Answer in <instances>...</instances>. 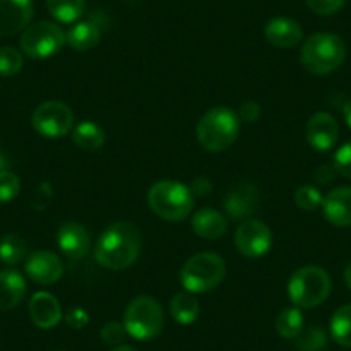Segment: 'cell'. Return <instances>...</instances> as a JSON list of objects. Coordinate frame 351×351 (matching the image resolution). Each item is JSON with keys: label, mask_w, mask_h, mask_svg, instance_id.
Here are the masks:
<instances>
[{"label": "cell", "mask_w": 351, "mask_h": 351, "mask_svg": "<svg viewBox=\"0 0 351 351\" xmlns=\"http://www.w3.org/2000/svg\"><path fill=\"white\" fill-rule=\"evenodd\" d=\"M140 252V229L131 222H114L97 239L95 260L109 271H124L136 262Z\"/></svg>", "instance_id": "cell-1"}, {"label": "cell", "mask_w": 351, "mask_h": 351, "mask_svg": "<svg viewBox=\"0 0 351 351\" xmlns=\"http://www.w3.org/2000/svg\"><path fill=\"white\" fill-rule=\"evenodd\" d=\"M238 114L228 107H215L205 112L197 124L198 143L207 152L217 154L231 147L239 134Z\"/></svg>", "instance_id": "cell-2"}, {"label": "cell", "mask_w": 351, "mask_h": 351, "mask_svg": "<svg viewBox=\"0 0 351 351\" xmlns=\"http://www.w3.org/2000/svg\"><path fill=\"white\" fill-rule=\"evenodd\" d=\"M346 57V45L334 33H315L302 49V64L308 73L324 76L339 69Z\"/></svg>", "instance_id": "cell-3"}, {"label": "cell", "mask_w": 351, "mask_h": 351, "mask_svg": "<svg viewBox=\"0 0 351 351\" xmlns=\"http://www.w3.org/2000/svg\"><path fill=\"white\" fill-rule=\"evenodd\" d=\"M148 205L158 217L180 222L193 210L195 197L190 188L178 181H160L148 191Z\"/></svg>", "instance_id": "cell-4"}, {"label": "cell", "mask_w": 351, "mask_h": 351, "mask_svg": "<svg viewBox=\"0 0 351 351\" xmlns=\"http://www.w3.org/2000/svg\"><path fill=\"white\" fill-rule=\"evenodd\" d=\"M332 281L327 271L317 265H305L291 276L288 295L300 308H315L330 295Z\"/></svg>", "instance_id": "cell-5"}, {"label": "cell", "mask_w": 351, "mask_h": 351, "mask_svg": "<svg viewBox=\"0 0 351 351\" xmlns=\"http://www.w3.org/2000/svg\"><path fill=\"white\" fill-rule=\"evenodd\" d=\"M226 276V262L210 252L197 253L181 269V285L188 293H208L217 288Z\"/></svg>", "instance_id": "cell-6"}, {"label": "cell", "mask_w": 351, "mask_h": 351, "mask_svg": "<svg viewBox=\"0 0 351 351\" xmlns=\"http://www.w3.org/2000/svg\"><path fill=\"white\" fill-rule=\"evenodd\" d=\"M165 317L162 305L152 296H138L124 312V327L138 341L154 339L160 334Z\"/></svg>", "instance_id": "cell-7"}, {"label": "cell", "mask_w": 351, "mask_h": 351, "mask_svg": "<svg viewBox=\"0 0 351 351\" xmlns=\"http://www.w3.org/2000/svg\"><path fill=\"white\" fill-rule=\"evenodd\" d=\"M66 43V33L52 21H38L21 35V50L32 59H47L59 52Z\"/></svg>", "instance_id": "cell-8"}, {"label": "cell", "mask_w": 351, "mask_h": 351, "mask_svg": "<svg viewBox=\"0 0 351 351\" xmlns=\"http://www.w3.org/2000/svg\"><path fill=\"white\" fill-rule=\"evenodd\" d=\"M32 124L45 138H62L74 128V114L64 102L50 100L40 104L32 116Z\"/></svg>", "instance_id": "cell-9"}, {"label": "cell", "mask_w": 351, "mask_h": 351, "mask_svg": "<svg viewBox=\"0 0 351 351\" xmlns=\"http://www.w3.org/2000/svg\"><path fill=\"white\" fill-rule=\"evenodd\" d=\"M238 252L246 258H258L271 250L272 232L262 221L246 219L234 234Z\"/></svg>", "instance_id": "cell-10"}, {"label": "cell", "mask_w": 351, "mask_h": 351, "mask_svg": "<svg viewBox=\"0 0 351 351\" xmlns=\"http://www.w3.org/2000/svg\"><path fill=\"white\" fill-rule=\"evenodd\" d=\"M260 205V191L252 183H238L228 191L224 198V208L232 221H245L252 217Z\"/></svg>", "instance_id": "cell-11"}, {"label": "cell", "mask_w": 351, "mask_h": 351, "mask_svg": "<svg viewBox=\"0 0 351 351\" xmlns=\"http://www.w3.org/2000/svg\"><path fill=\"white\" fill-rule=\"evenodd\" d=\"M33 0H0V36H14L28 28Z\"/></svg>", "instance_id": "cell-12"}, {"label": "cell", "mask_w": 351, "mask_h": 351, "mask_svg": "<svg viewBox=\"0 0 351 351\" xmlns=\"http://www.w3.org/2000/svg\"><path fill=\"white\" fill-rule=\"evenodd\" d=\"M25 271L32 281L43 286H49L62 278L64 263L56 253L35 252L26 258Z\"/></svg>", "instance_id": "cell-13"}, {"label": "cell", "mask_w": 351, "mask_h": 351, "mask_svg": "<svg viewBox=\"0 0 351 351\" xmlns=\"http://www.w3.org/2000/svg\"><path fill=\"white\" fill-rule=\"evenodd\" d=\"M339 138L337 121L329 112H315L306 124V140L317 152H329Z\"/></svg>", "instance_id": "cell-14"}, {"label": "cell", "mask_w": 351, "mask_h": 351, "mask_svg": "<svg viewBox=\"0 0 351 351\" xmlns=\"http://www.w3.org/2000/svg\"><path fill=\"white\" fill-rule=\"evenodd\" d=\"M57 243H59L60 252L71 260H83L92 248L90 234L84 226L77 222H64L57 234Z\"/></svg>", "instance_id": "cell-15"}, {"label": "cell", "mask_w": 351, "mask_h": 351, "mask_svg": "<svg viewBox=\"0 0 351 351\" xmlns=\"http://www.w3.org/2000/svg\"><path fill=\"white\" fill-rule=\"evenodd\" d=\"M29 317L40 329H52L62 320L59 300L47 291H40L29 300Z\"/></svg>", "instance_id": "cell-16"}, {"label": "cell", "mask_w": 351, "mask_h": 351, "mask_svg": "<svg viewBox=\"0 0 351 351\" xmlns=\"http://www.w3.org/2000/svg\"><path fill=\"white\" fill-rule=\"evenodd\" d=\"M322 210L327 221L337 228L351 226V186H341L329 191L322 202Z\"/></svg>", "instance_id": "cell-17"}, {"label": "cell", "mask_w": 351, "mask_h": 351, "mask_svg": "<svg viewBox=\"0 0 351 351\" xmlns=\"http://www.w3.org/2000/svg\"><path fill=\"white\" fill-rule=\"evenodd\" d=\"M265 38L278 49H293L303 40V29L295 19L274 18L265 25Z\"/></svg>", "instance_id": "cell-18"}, {"label": "cell", "mask_w": 351, "mask_h": 351, "mask_svg": "<svg viewBox=\"0 0 351 351\" xmlns=\"http://www.w3.org/2000/svg\"><path fill=\"white\" fill-rule=\"evenodd\" d=\"M25 295L26 281L18 271H0V312L16 308Z\"/></svg>", "instance_id": "cell-19"}, {"label": "cell", "mask_w": 351, "mask_h": 351, "mask_svg": "<svg viewBox=\"0 0 351 351\" xmlns=\"http://www.w3.org/2000/svg\"><path fill=\"white\" fill-rule=\"evenodd\" d=\"M191 228L200 238L215 239L228 231V219L214 208H202L191 219Z\"/></svg>", "instance_id": "cell-20"}, {"label": "cell", "mask_w": 351, "mask_h": 351, "mask_svg": "<svg viewBox=\"0 0 351 351\" xmlns=\"http://www.w3.org/2000/svg\"><path fill=\"white\" fill-rule=\"evenodd\" d=\"M102 38L99 25L93 21H80L74 26H71L69 32L66 33V42L71 49L77 52H88L95 49Z\"/></svg>", "instance_id": "cell-21"}, {"label": "cell", "mask_w": 351, "mask_h": 351, "mask_svg": "<svg viewBox=\"0 0 351 351\" xmlns=\"http://www.w3.org/2000/svg\"><path fill=\"white\" fill-rule=\"evenodd\" d=\"M171 315L174 317L176 322L181 326H190L200 315V303L195 298L193 293H178L171 300Z\"/></svg>", "instance_id": "cell-22"}, {"label": "cell", "mask_w": 351, "mask_h": 351, "mask_svg": "<svg viewBox=\"0 0 351 351\" xmlns=\"http://www.w3.org/2000/svg\"><path fill=\"white\" fill-rule=\"evenodd\" d=\"M73 141L86 152H95L106 143V133L99 124L92 121H83L73 130Z\"/></svg>", "instance_id": "cell-23"}, {"label": "cell", "mask_w": 351, "mask_h": 351, "mask_svg": "<svg viewBox=\"0 0 351 351\" xmlns=\"http://www.w3.org/2000/svg\"><path fill=\"white\" fill-rule=\"evenodd\" d=\"M330 336L337 344L351 350V303L334 312L330 319Z\"/></svg>", "instance_id": "cell-24"}, {"label": "cell", "mask_w": 351, "mask_h": 351, "mask_svg": "<svg viewBox=\"0 0 351 351\" xmlns=\"http://www.w3.org/2000/svg\"><path fill=\"white\" fill-rule=\"evenodd\" d=\"M303 329V315L296 306L285 308L276 319V330L285 339H296Z\"/></svg>", "instance_id": "cell-25"}, {"label": "cell", "mask_w": 351, "mask_h": 351, "mask_svg": "<svg viewBox=\"0 0 351 351\" xmlns=\"http://www.w3.org/2000/svg\"><path fill=\"white\" fill-rule=\"evenodd\" d=\"M26 258V243L19 234L9 232L0 239V260L5 265H18Z\"/></svg>", "instance_id": "cell-26"}, {"label": "cell", "mask_w": 351, "mask_h": 351, "mask_svg": "<svg viewBox=\"0 0 351 351\" xmlns=\"http://www.w3.org/2000/svg\"><path fill=\"white\" fill-rule=\"evenodd\" d=\"M52 18L60 23H74L84 11V0H47Z\"/></svg>", "instance_id": "cell-27"}, {"label": "cell", "mask_w": 351, "mask_h": 351, "mask_svg": "<svg viewBox=\"0 0 351 351\" xmlns=\"http://www.w3.org/2000/svg\"><path fill=\"white\" fill-rule=\"evenodd\" d=\"M295 341L300 351H322L326 348L327 337L320 327H308L303 329Z\"/></svg>", "instance_id": "cell-28"}, {"label": "cell", "mask_w": 351, "mask_h": 351, "mask_svg": "<svg viewBox=\"0 0 351 351\" xmlns=\"http://www.w3.org/2000/svg\"><path fill=\"white\" fill-rule=\"evenodd\" d=\"M23 69V56L12 47L0 49V76H14Z\"/></svg>", "instance_id": "cell-29"}, {"label": "cell", "mask_w": 351, "mask_h": 351, "mask_svg": "<svg viewBox=\"0 0 351 351\" xmlns=\"http://www.w3.org/2000/svg\"><path fill=\"white\" fill-rule=\"evenodd\" d=\"M322 193L315 186H310V184L300 186L295 193V204L303 210H315V208L322 207Z\"/></svg>", "instance_id": "cell-30"}, {"label": "cell", "mask_w": 351, "mask_h": 351, "mask_svg": "<svg viewBox=\"0 0 351 351\" xmlns=\"http://www.w3.org/2000/svg\"><path fill=\"white\" fill-rule=\"evenodd\" d=\"M21 190L19 178L11 171H0V204L14 200Z\"/></svg>", "instance_id": "cell-31"}, {"label": "cell", "mask_w": 351, "mask_h": 351, "mask_svg": "<svg viewBox=\"0 0 351 351\" xmlns=\"http://www.w3.org/2000/svg\"><path fill=\"white\" fill-rule=\"evenodd\" d=\"M100 336H102V341L107 344V346H121L124 343L128 336V330L124 327V324L119 322H107L106 326L100 330Z\"/></svg>", "instance_id": "cell-32"}, {"label": "cell", "mask_w": 351, "mask_h": 351, "mask_svg": "<svg viewBox=\"0 0 351 351\" xmlns=\"http://www.w3.org/2000/svg\"><path fill=\"white\" fill-rule=\"evenodd\" d=\"M346 0H306V5L319 16H332L344 8Z\"/></svg>", "instance_id": "cell-33"}, {"label": "cell", "mask_w": 351, "mask_h": 351, "mask_svg": "<svg viewBox=\"0 0 351 351\" xmlns=\"http://www.w3.org/2000/svg\"><path fill=\"white\" fill-rule=\"evenodd\" d=\"M334 167L341 176L351 180V141L344 143L334 155Z\"/></svg>", "instance_id": "cell-34"}, {"label": "cell", "mask_w": 351, "mask_h": 351, "mask_svg": "<svg viewBox=\"0 0 351 351\" xmlns=\"http://www.w3.org/2000/svg\"><path fill=\"white\" fill-rule=\"evenodd\" d=\"M239 121H245V123H255L260 117V104L253 102V100H246L241 104L238 114Z\"/></svg>", "instance_id": "cell-35"}, {"label": "cell", "mask_w": 351, "mask_h": 351, "mask_svg": "<svg viewBox=\"0 0 351 351\" xmlns=\"http://www.w3.org/2000/svg\"><path fill=\"white\" fill-rule=\"evenodd\" d=\"M88 320H90V317H88V313L83 308H73L66 315L67 326L73 327V329H83L88 324Z\"/></svg>", "instance_id": "cell-36"}, {"label": "cell", "mask_w": 351, "mask_h": 351, "mask_svg": "<svg viewBox=\"0 0 351 351\" xmlns=\"http://www.w3.org/2000/svg\"><path fill=\"white\" fill-rule=\"evenodd\" d=\"M190 191L193 193V197H208L212 191V183L208 178L200 176V178H195L193 183H191Z\"/></svg>", "instance_id": "cell-37"}, {"label": "cell", "mask_w": 351, "mask_h": 351, "mask_svg": "<svg viewBox=\"0 0 351 351\" xmlns=\"http://www.w3.org/2000/svg\"><path fill=\"white\" fill-rule=\"evenodd\" d=\"M343 116H344V121H346L348 126L351 128V100H348V102L344 104V107H343Z\"/></svg>", "instance_id": "cell-38"}, {"label": "cell", "mask_w": 351, "mask_h": 351, "mask_svg": "<svg viewBox=\"0 0 351 351\" xmlns=\"http://www.w3.org/2000/svg\"><path fill=\"white\" fill-rule=\"evenodd\" d=\"M344 282H346L348 288L351 289V262L348 263L346 269H344Z\"/></svg>", "instance_id": "cell-39"}, {"label": "cell", "mask_w": 351, "mask_h": 351, "mask_svg": "<svg viewBox=\"0 0 351 351\" xmlns=\"http://www.w3.org/2000/svg\"><path fill=\"white\" fill-rule=\"evenodd\" d=\"M110 351H136V350H134V348H131V346H128V344H121V346L112 348Z\"/></svg>", "instance_id": "cell-40"}, {"label": "cell", "mask_w": 351, "mask_h": 351, "mask_svg": "<svg viewBox=\"0 0 351 351\" xmlns=\"http://www.w3.org/2000/svg\"><path fill=\"white\" fill-rule=\"evenodd\" d=\"M8 165H9V162L5 160L4 155L0 154V171H8Z\"/></svg>", "instance_id": "cell-41"}]
</instances>
